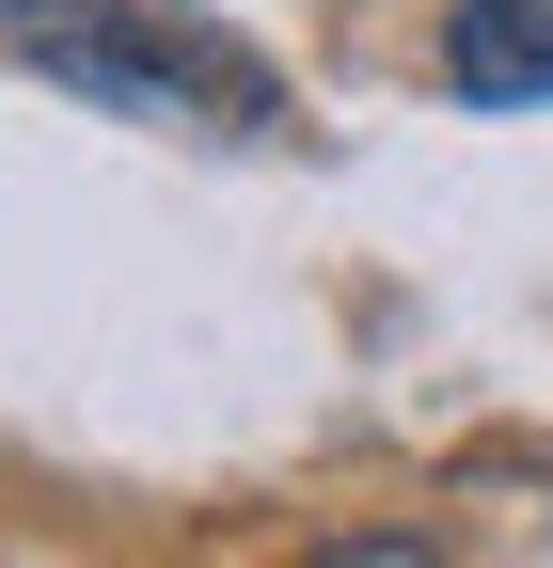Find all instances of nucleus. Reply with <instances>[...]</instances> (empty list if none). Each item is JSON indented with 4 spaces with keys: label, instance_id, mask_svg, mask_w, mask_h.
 Masks as SVG:
<instances>
[{
    "label": "nucleus",
    "instance_id": "obj_1",
    "mask_svg": "<svg viewBox=\"0 0 553 568\" xmlns=\"http://www.w3.org/2000/svg\"><path fill=\"white\" fill-rule=\"evenodd\" d=\"M0 48L48 63V80H80V95H111V111H159V126H190V111L269 126V111H285L253 48L159 17V0H0Z\"/></svg>",
    "mask_w": 553,
    "mask_h": 568
},
{
    "label": "nucleus",
    "instance_id": "obj_2",
    "mask_svg": "<svg viewBox=\"0 0 553 568\" xmlns=\"http://www.w3.org/2000/svg\"><path fill=\"white\" fill-rule=\"evenodd\" d=\"M443 80L474 111H537L553 95V0H459L443 17Z\"/></svg>",
    "mask_w": 553,
    "mask_h": 568
},
{
    "label": "nucleus",
    "instance_id": "obj_3",
    "mask_svg": "<svg viewBox=\"0 0 553 568\" xmlns=\"http://www.w3.org/2000/svg\"><path fill=\"white\" fill-rule=\"evenodd\" d=\"M316 568H428V537H332Z\"/></svg>",
    "mask_w": 553,
    "mask_h": 568
}]
</instances>
